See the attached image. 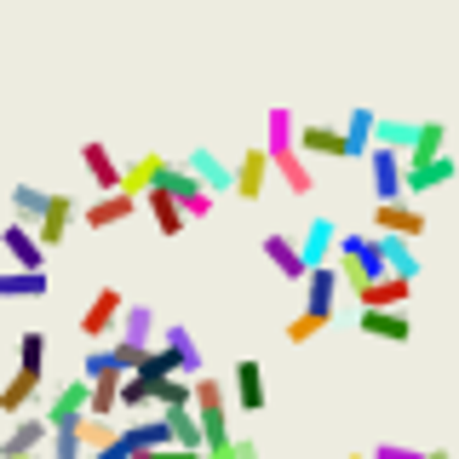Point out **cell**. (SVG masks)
Wrapping results in <instances>:
<instances>
[{"instance_id": "6da1fadb", "label": "cell", "mask_w": 459, "mask_h": 459, "mask_svg": "<svg viewBox=\"0 0 459 459\" xmlns=\"http://www.w3.org/2000/svg\"><path fill=\"white\" fill-rule=\"evenodd\" d=\"M293 126H299L293 109H281V104L264 115V161H270V172L281 178L287 195H310V190H316V172H310L305 155L293 150Z\"/></svg>"}, {"instance_id": "7a4b0ae2", "label": "cell", "mask_w": 459, "mask_h": 459, "mask_svg": "<svg viewBox=\"0 0 459 459\" xmlns=\"http://www.w3.org/2000/svg\"><path fill=\"white\" fill-rule=\"evenodd\" d=\"M333 270H339V281H351V287H368L373 276H385L373 230H368V236H356V230L344 236V230H339V241H333Z\"/></svg>"}, {"instance_id": "3957f363", "label": "cell", "mask_w": 459, "mask_h": 459, "mask_svg": "<svg viewBox=\"0 0 459 459\" xmlns=\"http://www.w3.org/2000/svg\"><path fill=\"white\" fill-rule=\"evenodd\" d=\"M155 184H161V190L178 201L184 219H207L212 201H219V195H207V190H201V184L190 178V167H184V161H161V167H155Z\"/></svg>"}, {"instance_id": "277c9868", "label": "cell", "mask_w": 459, "mask_h": 459, "mask_svg": "<svg viewBox=\"0 0 459 459\" xmlns=\"http://www.w3.org/2000/svg\"><path fill=\"white\" fill-rule=\"evenodd\" d=\"M454 172H459V161H454L448 150H442V155H425V161H402V201H420L430 190H448Z\"/></svg>"}, {"instance_id": "5b68a950", "label": "cell", "mask_w": 459, "mask_h": 459, "mask_svg": "<svg viewBox=\"0 0 459 459\" xmlns=\"http://www.w3.org/2000/svg\"><path fill=\"white\" fill-rule=\"evenodd\" d=\"M75 195H64V190H47V207H40V219H35V241L40 247H64L69 241V230H75Z\"/></svg>"}, {"instance_id": "8992f818", "label": "cell", "mask_w": 459, "mask_h": 459, "mask_svg": "<svg viewBox=\"0 0 459 459\" xmlns=\"http://www.w3.org/2000/svg\"><path fill=\"white\" fill-rule=\"evenodd\" d=\"M430 230V219L425 212H413V201H379V207H373V236H402V241H420Z\"/></svg>"}, {"instance_id": "52a82bcc", "label": "cell", "mask_w": 459, "mask_h": 459, "mask_svg": "<svg viewBox=\"0 0 459 459\" xmlns=\"http://www.w3.org/2000/svg\"><path fill=\"white\" fill-rule=\"evenodd\" d=\"M299 287H305V310H316V316H327V322H333L339 316V270H333V258H327V264H310L305 276H299Z\"/></svg>"}, {"instance_id": "ba28073f", "label": "cell", "mask_w": 459, "mask_h": 459, "mask_svg": "<svg viewBox=\"0 0 459 459\" xmlns=\"http://www.w3.org/2000/svg\"><path fill=\"white\" fill-rule=\"evenodd\" d=\"M264 184H270L264 143H258V150H241L236 167H230V195H236V201H258V195H264Z\"/></svg>"}, {"instance_id": "9c48e42d", "label": "cell", "mask_w": 459, "mask_h": 459, "mask_svg": "<svg viewBox=\"0 0 459 459\" xmlns=\"http://www.w3.org/2000/svg\"><path fill=\"white\" fill-rule=\"evenodd\" d=\"M184 167H190V178H195L207 195H230V161L212 150V143H195V150L184 155Z\"/></svg>"}, {"instance_id": "30bf717a", "label": "cell", "mask_w": 459, "mask_h": 459, "mask_svg": "<svg viewBox=\"0 0 459 459\" xmlns=\"http://www.w3.org/2000/svg\"><path fill=\"white\" fill-rule=\"evenodd\" d=\"M368 178H373V201H396L402 195V155L385 143H368Z\"/></svg>"}, {"instance_id": "8fae6325", "label": "cell", "mask_w": 459, "mask_h": 459, "mask_svg": "<svg viewBox=\"0 0 459 459\" xmlns=\"http://www.w3.org/2000/svg\"><path fill=\"white\" fill-rule=\"evenodd\" d=\"M121 305H126L121 287H98L92 305L81 310V333L92 339V344H98V339H109V333H115V316H121Z\"/></svg>"}, {"instance_id": "7c38bea8", "label": "cell", "mask_w": 459, "mask_h": 459, "mask_svg": "<svg viewBox=\"0 0 459 459\" xmlns=\"http://www.w3.org/2000/svg\"><path fill=\"white\" fill-rule=\"evenodd\" d=\"M138 212V195H126V190H104V195H92V207L75 212L81 224H92V230H115V224H126Z\"/></svg>"}, {"instance_id": "4fadbf2b", "label": "cell", "mask_w": 459, "mask_h": 459, "mask_svg": "<svg viewBox=\"0 0 459 459\" xmlns=\"http://www.w3.org/2000/svg\"><path fill=\"white\" fill-rule=\"evenodd\" d=\"M230 379H236V408H241V413H264L270 385H264V368H258L253 356H241V362L230 368Z\"/></svg>"}, {"instance_id": "5bb4252c", "label": "cell", "mask_w": 459, "mask_h": 459, "mask_svg": "<svg viewBox=\"0 0 459 459\" xmlns=\"http://www.w3.org/2000/svg\"><path fill=\"white\" fill-rule=\"evenodd\" d=\"M293 150L305 155V161H322V155H333V161H344V138H339V126H327V121L293 126Z\"/></svg>"}, {"instance_id": "9a60e30c", "label": "cell", "mask_w": 459, "mask_h": 459, "mask_svg": "<svg viewBox=\"0 0 459 459\" xmlns=\"http://www.w3.org/2000/svg\"><path fill=\"white\" fill-rule=\"evenodd\" d=\"M81 413H86V379H69L64 391L47 396V413H40V425H47V430H64V425H75Z\"/></svg>"}, {"instance_id": "2e32d148", "label": "cell", "mask_w": 459, "mask_h": 459, "mask_svg": "<svg viewBox=\"0 0 459 459\" xmlns=\"http://www.w3.org/2000/svg\"><path fill=\"white\" fill-rule=\"evenodd\" d=\"M408 299H413V281H402V276H373L368 287H356L362 310H402Z\"/></svg>"}, {"instance_id": "e0dca14e", "label": "cell", "mask_w": 459, "mask_h": 459, "mask_svg": "<svg viewBox=\"0 0 459 459\" xmlns=\"http://www.w3.org/2000/svg\"><path fill=\"white\" fill-rule=\"evenodd\" d=\"M333 241H339V224L333 219H310L305 224V236H293V247H299V264H327L333 258Z\"/></svg>"}, {"instance_id": "ac0fdd59", "label": "cell", "mask_w": 459, "mask_h": 459, "mask_svg": "<svg viewBox=\"0 0 459 459\" xmlns=\"http://www.w3.org/2000/svg\"><path fill=\"white\" fill-rule=\"evenodd\" d=\"M0 241H6V253H12V270H47V247L35 241V230H29V224H12L6 219Z\"/></svg>"}, {"instance_id": "d6986e66", "label": "cell", "mask_w": 459, "mask_h": 459, "mask_svg": "<svg viewBox=\"0 0 459 459\" xmlns=\"http://www.w3.org/2000/svg\"><path fill=\"white\" fill-rule=\"evenodd\" d=\"M356 322H362L368 339H385V344H408L413 339V316L408 310H362Z\"/></svg>"}, {"instance_id": "ffe728a7", "label": "cell", "mask_w": 459, "mask_h": 459, "mask_svg": "<svg viewBox=\"0 0 459 459\" xmlns=\"http://www.w3.org/2000/svg\"><path fill=\"white\" fill-rule=\"evenodd\" d=\"M373 121H379V115H373L368 104H356L351 115H344V126H339V138H344V161H362V155H368V143H373Z\"/></svg>"}, {"instance_id": "44dd1931", "label": "cell", "mask_w": 459, "mask_h": 459, "mask_svg": "<svg viewBox=\"0 0 459 459\" xmlns=\"http://www.w3.org/2000/svg\"><path fill=\"white\" fill-rule=\"evenodd\" d=\"M373 241H379V264H385V276L420 281V258H413V241H402V236H373Z\"/></svg>"}, {"instance_id": "7402d4cb", "label": "cell", "mask_w": 459, "mask_h": 459, "mask_svg": "<svg viewBox=\"0 0 459 459\" xmlns=\"http://www.w3.org/2000/svg\"><path fill=\"white\" fill-rule=\"evenodd\" d=\"M40 385H47V373H29V368H18L6 385H0V413H23L29 402L40 396Z\"/></svg>"}, {"instance_id": "603a6c76", "label": "cell", "mask_w": 459, "mask_h": 459, "mask_svg": "<svg viewBox=\"0 0 459 459\" xmlns=\"http://www.w3.org/2000/svg\"><path fill=\"white\" fill-rule=\"evenodd\" d=\"M138 201L150 207V219H155V230H161L167 241H172V236H184V212H178V201H172L161 184H150V190H143Z\"/></svg>"}, {"instance_id": "cb8c5ba5", "label": "cell", "mask_w": 459, "mask_h": 459, "mask_svg": "<svg viewBox=\"0 0 459 459\" xmlns=\"http://www.w3.org/2000/svg\"><path fill=\"white\" fill-rule=\"evenodd\" d=\"M258 247H264V258L276 264V276H287V281L305 276V264H299V247H293V236H287V230H270Z\"/></svg>"}, {"instance_id": "d4e9b609", "label": "cell", "mask_w": 459, "mask_h": 459, "mask_svg": "<svg viewBox=\"0 0 459 459\" xmlns=\"http://www.w3.org/2000/svg\"><path fill=\"white\" fill-rule=\"evenodd\" d=\"M81 167L92 172L98 190H115V178H121V167H115V155H109L104 138H86V143H81Z\"/></svg>"}, {"instance_id": "484cf974", "label": "cell", "mask_w": 459, "mask_h": 459, "mask_svg": "<svg viewBox=\"0 0 459 459\" xmlns=\"http://www.w3.org/2000/svg\"><path fill=\"white\" fill-rule=\"evenodd\" d=\"M0 299H47V270H0Z\"/></svg>"}, {"instance_id": "4316f807", "label": "cell", "mask_w": 459, "mask_h": 459, "mask_svg": "<svg viewBox=\"0 0 459 459\" xmlns=\"http://www.w3.org/2000/svg\"><path fill=\"white\" fill-rule=\"evenodd\" d=\"M442 150H448V126L442 121H413V143H408L402 161H425V155H442Z\"/></svg>"}, {"instance_id": "83f0119b", "label": "cell", "mask_w": 459, "mask_h": 459, "mask_svg": "<svg viewBox=\"0 0 459 459\" xmlns=\"http://www.w3.org/2000/svg\"><path fill=\"white\" fill-rule=\"evenodd\" d=\"M115 327H121L126 344H150V339H155V310H150V305H121Z\"/></svg>"}, {"instance_id": "f1b7e54d", "label": "cell", "mask_w": 459, "mask_h": 459, "mask_svg": "<svg viewBox=\"0 0 459 459\" xmlns=\"http://www.w3.org/2000/svg\"><path fill=\"white\" fill-rule=\"evenodd\" d=\"M12 224H29L35 230V219H40V207H47V190L40 184H12Z\"/></svg>"}, {"instance_id": "f546056e", "label": "cell", "mask_w": 459, "mask_h": 459, "mask_svg": "<svg viewBox=\"0 0 459 459\" xmlns=\"http://www.w3.org/2000/svg\"><path fill=\"white\" fill-rule=\"evenodd\" d=\"M167 161V155H138V161L133 167H121V178H115V190H126V195H143V190H150V184H155V167H161Z\"/></svg>"}, {"instance_id": "4dcf8cb0", "label": "cell", "mask_w": 459, "mask_h": 459, "mask_svg": "<svg viewBox=\"0 0 459 459\" xmlns=\"http://www.w3.org/2000/svg\"><path fill=\"white\" fill-rule=\"evenodd\" d=\"M150 402L155 408H190V379L184 373H167V379H150Z\"/></svg>"}, {"instance_id": "1f68e13d", "label": "cell", "mask_w": 459, "mask_h": 459, "mask_svg": "<svg viewBox=\"0 0 459 459\" xmlns=\"http://www.w3.org/2000/svg\"><path fill=\"white\" fill-rule=\"evenodd\" d=\"M40 442H47V425H40V413H29V420L12 425V437L0 442L6 454H40Z\"/></svg>"}, {"instance_id": "d6a6232c", "label": "cell", "mask_w": 459, "mask_h": 459, "mask_svg": "<svg viewBox=\"0 0 459 459\" xmlns=\"http://www.w3.org/2000/svg\"><path fill=\"white\" fill-rule=\"evenodd\" d=\"M161 420H167V442H172V448H201V425H195L190 408H167Z\"/></svg>"}, {"instance_id": "836d02e7", "label": "cell", "mask_w": 459, "mask_h": 459, "mask_svg": "<svg viewBox=\"0 0 459 459\" xmlns=\"http://www.w3.org/2000/svg\"><path fill=\"white\" fill-rule=\"evenodd\" d=\"M150 408V379L143 373H121V391H115V413H143Z\"/></svg>"}, {"instance_id": "e575fe53", "label": "cell", "mask_w": 459, "mask_h": 459, "mask_svg": "<svg viewBox=\"0 0 459 459\" xmlns=\"http://www.w3.org/2000/svg\"><path fill=\"white\" fill-rule=\"evenodd\" d=\"M69 430L81 437V454H98V448H104V442L115 437V425H109V420H92V413H81V420L69 425Z\"/></svg>"}, {"instance_id": "d590c367", "label": "cell", "mask_w": 459, "mask_h": 459, "mask_svg": "<svg viewBox=\"0 0 459 459\" xmlns=\"http://www.w3.org/2000/svg\"><path fill=\"white\" fill-rule=\"evenodd\" d=\"M18 368L47 373V333H40V327H29V333L18 339Z\"/></svg>"}, {"instance_id": "8d00e7d4", "label": "cell", "mask_w": 459, "mask_h": 459, "mask_svg": "<svg viewBox=\"0 0 459 459\" xmlns=\"http://www.w3.org/2000/svg\"><path fill=\"white\" fill-rule=\"evenodd\" d=\"M373 143H385V150L408 155V143H413V121H373Z\"/></svg>"}, {"instance_id": "74e56055", "label": "cell", "mask_w": 459, "mask_h": 459, "mask_svg": "<svg viewBox=\"0 0 459 459\" xmlns=\"http://www.w3.org/2000/svg\"><path fill=\"white\" fill-rule=\"evenodd\" d=\"M143 356H150V344H126V339H115V344H109V362L121 368V373H138V368H143Z\"/></svg>"}, {"instance_id": "f35d334b", "label": "cell", "mask_w": 459, "mask_h": 459, "mask_svg": "<svg viewBox=\"0 0 459 459\" xmlns=\"http://www.w3.org/2000/svg\"><path fill=\"white\" fill-rule=\"evenodd\" d=\"M322 327H327V316H316V310H299L293 322H287V339H293V344H310L316 333H322Z\"/></svg>"}, {"instance_id": "ab89813d", "label": "cell", "mask_w": 459, "mask_h": 459, "mask_svg": "<svg viewBox=\"0 0 459 459\" xmlns=\"http://www.w3.org/2000/svg\"><path fill=\"white\" fill-rule=\"evenodd\" d=\"M47 437H52V459H81V437H75V430H47Z\"/></svg>"}, {"instance_id": "60d3db41", "label": "cell", "mask_w": 459, "mask_h": 459, "mask_svg": "<svg viewBox=\"0 0 459 459\" xmlns=\"http://www.w3.org/2000/svg\"><path fill=\"white\" fill-rule=\"evenodd\" d=\"M81 459H133V442H126L121 430H115V437H109V442H104L98 454H81Z\"/></svg>"}, {"instance_id": "b9f144b4", "label": "cell", "mask_w": 459, "mask_h": 459, "mask_svg": "<svg viewBox=\"0 0 459 459\" xmlns=\"http://www.w3.org/2000/svg\"><path fill=\"white\" fill-rule=\"evenodd\" d=\"M368 459H420V448H402V442H379Z\"/></svg>"}, {"instance_id": "7bdbcfd3", "label": "cell", "mask_w": 459, "mask_h": 459, "mask_svg": "<svg viewBox=\"0 0 459 459\" xmlns=\"http://www.w3.org/2000/svg\"><path fill=\"white\" fill-rule=\"evenodd\" d=\"M420 459H454L448 448H420Z\"/></svg>"}, {"instance_id": "ee69618b", "label": "cell", "mask_w": 459, "mask_h": 459, "mask_svg": "<svg viewBox=\"0 0 459 459\" xmlns=\"http://www.w3.org/2000/svg\"><path fill=\"white\" fill-rule=\"evenodd\" d=\"M6 459H40V454H6Z\"/></svg>"}, {"instance_id": "f6af8a7d", "label": "cell", "mask_w": 459, "mask_h": 459, "mask_svg": "<svg viewBox=\"0 0 459 459\" xmlns=\"http://www.w3.org/2000/svg\"><path fill=\"white\" fill-rule=\"evenodd\" d=\"M344 459H368V454H344Z\"/></svg>"}, {"instance_id": "bcb514c9", "label": "cell", "mask_w": 459, "mask_h": 459, "mask_svg": "<svg viewBox=\"0 0 459 459\" xmlns=\"http://www.w3.org/2000/svg\"><path fill=\"white\" fill-rule=\"evenodd\" d=\"M0 459H6V448H0Z\"/></svg>"}]
</instances>
